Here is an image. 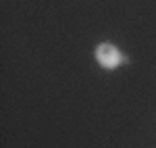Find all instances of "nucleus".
Masks as SVG:
<instances>
[{
    "mask_svg": "<svg viewBox=\"0 0 156 148\" xmlns=\"http://www.w3.org/2000/svg\"><path fill=\"white\" fill-rule=\"evenodd\" d=\"M94 56H96V63L102 69H106V71H115V69H119L121 65L125 63V54H123L117 46L108 44V42L98 44Z\"/></svg>",
    "mask_w": 156,
    "mask_h": 148,
    "instance_id": "1",
    "label": "nucleus"
}]
</instances>
